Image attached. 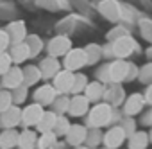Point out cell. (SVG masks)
<instances>
[{
  "label": "cell",
  "mask_w": 152,
  "mask_h": 149,
  "mask_svg": "<svg viewBox=\"0 0 152 149\" xmlns=\"http://www.w3.org/2000/svg\"><path fill=\"white\" fill-rule=\"evenodd\" d=\"M50 106H52V111H54L56 115H63V113H68L70 97H68V95H57Z\"/></svg>",
  "instance_id": "83f0119b"
},
{
  "label": "cell",
  "mask_w": 152,
  "mask_h": 149,
  "mask_svg": "<svg viewBox=\"0 0 152 149\" xmlns=\"http://www.w3.org/2000/svg\"><path fill=\"white\" fill-rule=\"evenodd\" d=\"M72 49V41L66 38V36H54L50 41H48V45H47V52H48V56L50 58H64V54L68 52Z\"/></svg>",
  "instance_id": "8992f818"
},
{
  "label": "cell",
  "mask_w": 152,
  "mask_h": 149,
  "mask_svg": "<svg viewBox=\"0 0 152 149\" xmlns=\"http://www.w3.org/2000/svg\"><path fill=\"white\" fill-rule=\"evenodd\" d=\"M148 142H152V129H150V133H148Z\"/></svg>",
  "instance_id": "ab89813d"
},
{
  "label": "cell",
  "mask_w": 152,
  "mask_h": 149,
  "mask_svg": "<svg viewBox=\"0 0 152 149\" xmlns=\"http://www.w3.org/2000/svg\"><path fill=\"white\" fill-rule=\"evenodd\" d=\"M20 85H23V74H22V68L18 66H11L4 76H2V86L6 90H15L18 88Z\"/></svg>",
  "instance_id": "8fae6325"
},
{
  "label": "cell",
  "mask_w": 152,
  "mask_h": 149,
  "mask_svg": "<svg viewBox=\"0 0 152 149\" xmlns=\"http://www.w3.org/2000/svg\"><path fill=\"white\" fill-rule=\"evenodd\" d=\"M143 99H145V104H150L152 106V85L147 86V90L143 94Z\"/></svg>",
  "instance_id": "f35d334b"
},
{
  "label": "cell",
  "mask_w": 152,
  "mask_h": 149,
  "mask_svg": "<svg viewBox=\"0 0 152 149\" xmlns=\"http://www.w3.org/2000/svg\"><path fill=\"white\" fill-rule=\"evenodd\" d=\"M86 85H88V77L84 76L83 72H77V74H73V85H72V95H79V94H83L84 92V88H86Z\"/></svg>",
  "instance_id": "4316f807"
},
{
  "label": "cell",
  "mask_w": 152,
  "mask_h": 149,
  "mask_svg": "<svg viewBox=\"0 0 152 149\" xmlns=\"http://www.w3.org/2000/svg\"><path fill=\"white\" fill-rule=\"evenodd\" d=\"M138 79L141 83H147V85H152V63L150 65H145L140 68L138 72Z\"/></svg>",
  "instance_id": "d6a6232c"
},
{
  "label": "cell",
  "mask_w": 152,
  "mask_h": 149,
  "mask_svg": "<svg viewBox=\"0 0 152 149\" xmlns=\"http://www.w3.org/2000/svg\"><path fill=\"white\" fill-rule=\"evenodd\" d=\"M56 113L54 111H43V115H41V119L38 120V124H36V128H38V131L43 135V133H50L52 131V128H54V122H56Z\"/></svg>",
  "instance_id": "603a6c76"
},
{
  "label": "cell",
  "mask_w": 152,
  "mask_h": 149,
  "mask_svg": "<svg viewBox=\"0 0 152 149\" xmlns=\"http://www.w3.org/2000/svg\"><path fill=\"white\" fill-rule=\"evenodd\" d=\"M6 32H7V36H9V41H13V45H15V43H22V41H25V38H27V29H25V24H23L22 20L11 22V24L7 25Z\"/></svg>",
  "instance_id": "9a60e30c"
},
{
  "label": "cell",
  "mask_w": 152,
  "mask_h": 149,
  "mask_svg": "<svg viewBox=\"0 0 152 149\" xmlns=\"http://www.w3.org/2000/svg\"><path fill=\"white\" fill-rule=\"evenodd\" d=\"M113 115H115V111L107 103H97L88 111L86 128L88 129H100L102 126H107L109 122H113Z\"/></svg>",
  "instance_id": "6da1fadb"
},
{
  "label": "cell",
  "mask_w": 152,
  "mask_h": 149,
  "mask_svg": "<svg viewBox=\"0 0 152 149\" xmlns=\"http://www.w3.org/2000/svg\"><path fill=\"white\" fill-rule=\"evenodd\" d=\"M70 120L64 117V115H57L56 117V122H54V128H52V133L56 135V136H64L66 135V131L70 129Z\"/></svg>",
  "instance_id": "f1b7e54d"
},
{
  "label": "cell",
  "mask_w": 152,
  "mask_h": 149,
  "mask_svg": "<svg viewBox=\"0 0 152 149\" xmlns=\"http://www.w3.org/2000/svg\"><path fill=\"white\" fill-rule=\"evenodd\" d=\"M56 140H57V136L50 131V133H43L41 135V138H38V147L39 149H52V145L56 144Z\"/></svg>",
  "instance_id": "f546056e"
},
{
  "label": "cell",
  "mask_w": 152,
  "mask_h": 149,
  "mask_svg": "<svg viewBox=\"0 0 152 149\" xmlns=\"http://www.w3.org/2000/svg\"><path fill=\"white\" fill-rule=\"evenodd\" d=\"M43 111H45V108L39 106V104H36V103L25 106V108L22 110V124H23V126H36L38 120L41 119Z\"/></svg>",
  "instance_id": "4fadbf2b"
},
{
  "label": "cell",
  "mask_w": 152,
  "mask_h": 149,
  "mask_svg": "<svg viewBox=\"0 0 152 149\" xmlns=\"http://www.w3.org/2000/svg\"><path fill=\"white\" fill-rule=\"evenodd\" d=\"M120 128L124 129V133H125V136H127V138H129L132 133H136V122L132 120V117H125V119L122 120Z\"/></svg>",
  "instance_id": "e575fe53"
},
{
  "label": "cell",
  "mask_w": 152,
  "mask_h": 149,
  "mask_svg": "<svg viewBox=\"0 0 152 149\" xmlns=\"http://www.w3.org/2000/svg\"><path fill=\"white\" fill-rule=\"evenodd\" d=\"M86 129H88V128H86ZM99 142H102V133H100V129H88L86 144H88V145H91V147H95Z\"/></svg>",
  "instance_id": "836d02e7"
},
{
  "label": "cell",
  "mask_w": 152,
  "mask_h": 149,
  "mask_svg": "<svg viewBox=\"0 0 152 149\" xmlns=\"http://www.w3.org/2000/svg\"><path fill=\"white\" fill-rule=\"evenodd\" d=\"M90 111V101L79 94V95H72L70 97V106H68V115L72 117H83Z\"/></svg>",
  "instance_id": "30bf717a"
},
{
  "label": "cell",
  "mask_w": 152,
  "mask_h": 149,
  "mask_svg": "<svg viewBox=\"0 0 152 149\" xmlns=\"http://www.w3.org/2000/svg\"><path fill=\"white\" fill-rule=\"evenodd\" d=\"M32 97H34V103L36 104H39V106L45 108V106H50L54 103V99L57 97V92L54 90L52 85H41V86H38L34 90Z\"/></svg>",
  "instance_id": "9c48e42d"
},
{
  "label": "cell",
  "mask_w": 152,
  "mask_h": 149,
  "mask_svg": "<svg viewBox=\"0 0 152 149\" xmlns=\"http://www.w3.org/2000/svg\"><path fill=\"white\" fill-rule=\"evenodd\" d=\"M143 106H145L143 95L141 94H131L124 103V115L125 117H134L143 110Z\"/></svg>",
  "instance_id": "5bb4252c"
},
{
  "label": "cell",
  "mask_w": 152,
  "mask_h": 149,
  "mask_svg": "<svg viewBox=\"0 0 152 149\" xmlns=\"http://www.w3.org/2000/svg\"><path fill=\"white\" fill-rule=\"evenodd\" d=\"M125 138L127 136H125V133H124V129L120 126H113V128H109L102 135V142H104V147L106 149H118L124 144Z\"/></svg>",
  "instance_id": "52a82bcc"
},
{
  "label": "cell",
  "mask_w": 152,
  "mask_h": 149,
  "mask_svg": "<svg viewBox=\"0 0 152 149\" xmlns=\"http://www.w3.org/2000/svg\"><path fill=\"white\" fill-rule=\"evenodd\" d=\"M84 52H86L88 65H95V63H99V61H100V58L104 56V54H102V52H104V49H102L100 45H97V43H90V45L84 49Z\"/></svg>",
  "instance_id": "484cf974"
},
{
  "label": "cell",
  "mask_w": 152,
  "mask_h": 149,
  "mask_svg": "<svg viewBox=\"0 0 152 149\" xmlns=\"http://www.w3.org/2000/svg\"><path fill=\"white\" fill-rule=\"evenodd\" d=\"M148 145V133L136 131L129 136V149H147Z\"/></svg>",
  "instance_id": "cb8c5ba5"
},
{
  "label": "cell",
  "mask_w": 152,
  "mask_h": 149,
  "mask_svg": "<svg viewBox=\"0 0 152 149\" xmlns=\"http://www.w3.org/2000/svg\"><path fill=\"white\" fill-rule=\"evenodd\" d=\"M9 56H11V61L15 65H20V63L29 59V49H27V45L23 41L22 43H15L11 47V50H9Z\"/></svg>",
  "instance_id": "ffe728a7"
},
{
  "label": "cell",
  "mask_w": 152,
  "mask_h": 149,
  "mask_svg": "<svg viewBox=\"0 0 152 149\" xmlns=\"http://www.w3.org/2000/svg\"><path fill=\"white\" fill-rule=\"evenodd\" d=\"M9 45H11V41H9L7 32H6V31H0V54H4Z\"/></svg>",
  "instance_id": "8d00e7d4"
},
{
  "label": "cell",
  "mask_w": 152,
  "mask_h": 149,
  "mask_svg": "<svg viewBox=\"0 0 152 149\" xmlns=\"http://www.w3.org/2000/svg\"><path fill=\"white\" fill-rule=\"evenodd\" d=\"M38 68H39V74H41V79H52L56 74L61 70L59 61H57L56 58H50V56L43 58Z\"/></svg>",
  "instance_id": "2e32d148"
},
{
  "label": "cell",
  "mask_w": 152,
  "mask_h": 149,
  "mask_svg": "<svg viewBox=\"0 0 152 149\" xmlns=\"http://www.w3.org/2000/svg\"><path fill=\"white\" fill-rule=\"evenodd\" d=\"M23 43H25L27 49H29V58H36V56L41 52V49H43V41H41L39 36H36V34L27 36Z\"/></svg>",
  "instance_id": "d4e9b609"
},
{
  "label": "cell",
  "mask_w": 152,
  "mask_h": 149,
  "mask_svg": "<svg viewBox=\"0 0 152 149\" xmlns=\"http://www.w3.org/2000/svg\"><path fill=\"white\" fill-rule=\"evenodd\" d=\"M136 49V43L131 36H120L111 43V52L113 56H116V59H124L127 56H131V52Z\"/></svg>",
  "instance_id": "277c9868"
},
{
  "label": "cell",
  "mask_w": 152,
  "mask_h": 149,
  "mask_svg": "<svg viewBox=\"0 0 152 149\" xmlns=\"http://www.w3.org/2000/svg\"><path fill=\"white\" fill-rule=\"evenodd\" d=\"M124 97H125V94H124V88H122L120 85L111 83L109 86H104V97H102V99H106L109 106H118V104H122Z\"/></svg>",
  "instance_id": "e0dca14e"
},
{
  "label": "cell",
  "mask_w": 152,
  "mask_h": 149,
  "mask_svg": "<svg viewBox=\"0 0 152 149\" xmlns=\"http://www.w3.org/2000/svg\"><path fill=\"white\" fill-rule=\"evenodd\" d=\"M27 94H29V88H27L25 85H20L18 88H15V90L11 92V95H13V103H15L16 106H18V104H22V103H25Z\"/></svg>",
  "instance_id": "4dcf8cb0"
},
{
  "label": "cell",
  "mask_w": 152,
  "mask_h": 149,
  "mask_svg": "<svg viewBox=\"0 0 152 149\" xmlns=\"http://www.w3.org/2000/svg\"><path fill=\"white\" fill-rule=\"evenodd\" d=\"M72 85H73V72H70V70L63 68L52 77V86L57 92V95L70 94L72 92Z\"/></svg>",
  "instance_id": "7a4b0ae2"
},
{
  "label": "cell",
  "mask_w": 152,
  "mask_h": 149,
  "mask_svg": "<svg viewBox=\"0 0 152 149\" xmlns=\"http://www.w3.org/2000/svg\"><path fill=\"white\" fill-rule=\"evenodd\" d=\"M20 122H22V110L16 104L9 106L6 111L0 113V124H2L4 129H16Z\"/></svg>",
  "instance_id": "ba28073f"
},
{
  "label": "cell",
  "mask_w": 152,
  "mask_h": 149,
  "mask_svg": "<svg viewBox=\"0 0 152 149\" xmlns=\"http://www.w3.org/2000/svg\"><path fill=\"white\" fill-rule=\"evenodd\" d=\"M9 106H13V95H11L9 90L2 88V90H0V113L6 111Z\"/></svg>",
  "instance_id": "1f68e13d"
},
{
  "label": "cell",
  "mask_w": 152,
  "mask_h": 149,
  "mask_svg": "<svg viewBox=\"0 0 152 149\" xmlns=\"http://www.w3.org/2000/svg\"><path fill=\"white\" fill-rule=\"evenodd\" d=\"M36 144H38V135H36V131H32V129H23V131H20L18 133V147L20 149H34L36 147Z\"/></svg>",
  "instance_id": "d6986e66"
},
{
  "label": "cell",
  "mask_w": 152,
  "mask_h": 149,
  "mask_svg": "<svg viewBox=\"0 0 152 149\" xmlns=\"http://www.w3.org/2000/svg\"><path fill=\"white\" fill-rule=\"evenodd\" d=\"M13 66V61H11V56L7 54V52H4V54H0V77L4 76V74L9 70Z\"/></svg>",
  "instance_id": "d590c367"
},
{
  "label": "cell",
  "mask_w": 152,
  "mask_h": 149,
  "mask_svg": "<svg viewBox=\"0 0 152 149\" xmlns=\"http://www.w3.org/2000/svg\"><path fill=\"white\" fill-rule=\"evenodd\" d=\"M104 86H106V85H102L100 81H91V83L86 85L83 95L90 101V104H91V103L97 104V103H100V99L104 97Z\"/></svg>",
  "instance_id": "ac0fdd59"
},
{
  "label": "cell",
  "mask_w": 152,
  "mask_h": 149,
  "mask_svg": "<svg viewBox=\"0 0 152 149\" xmlns=\"http://www.w3.org/2000/svg\"><path fill=\"white\" fill-rule=\"evenodd\" d=\"M18 144V131L16 129H4L0 133V149H13Z\"/></svg>",
  "instance_id": "44dd1931"
},
{
  "label": "cell",
  "mask_w": 152,
  "mask_h": 149,
  "mask_svg": "<svg viewBox=\"0 0 152 149\" xmlns=\"http://www.w3.org/2000/svg\"><path fill=\"white\" fill-rule=\"evenodd\" d=\"M138 72H140V68H138L136 65L129 63V68H127V76H125V81H132V79H136V77H138Z\"/></svg>",
  "instance_id": "74e56055"
},
{
  "label": "cell",
  "mask_w": 152,
  "mask_h": 149,
  "mask_svg": "<svg viewBox=\"0 0 152 149\" xmlns=\"http://www.w3.org/2000/svg\"><path fill=\"white\" fill-rule=\"evenodd\" d=\"M86 65H88V59H86L84 49H70L64 54V70L75 72V70H79Z\"/></svg>",
  "instance_id": "3957f363"
},
{
  "label": "cell",
  "mask_w": 152,
  "mask_h": 149,
  "mask_svg": "<svg viewBox=\"0 0 152 149\" xmlns=\"http://www.w3.org/2000/svg\"><path fill=\"white\" fill-rule=\"evenodd\" d=\"M97 149H106V147H97Z\"/></svg>",
  "instance_id": "60d3db41"
},
{
  "label": "cell",
  "mask_w": 152,
  "mask_h": 149,
  "mask_svg": "<svg viewBox=\"0 0 152 149\" xmlns=\"http://www.w3.org/2000/svg\"><path fill=\"white\" fill-rule=\"evenodd\" d=\"M150 120H152V111H150Z\"/></svg>",
  "instance_id": "b9f144b4"
},
{
  "label": "cell",
  "mask_w": 152,
  "mask_h": 149,
  "mask_svg": "<svg viewBox=\"0 0 152 149\" xmlns=\"http://www.w3.org/2000/svg\"><path fill=\"white\" fill-rule=\"evenodd\" d=\"M22 74H23V85L29 88V86H34L36 83L41 81V74H39V68L38 66H25L22 68Z\"/></svg>",
  "instance_id": "7402d4cb"
},
{
  "label": "cell",
  "mask_w": 152,
  "mask_h": 149,
  "mask_svg": "<svg viewBox=\"0 0 152 149\" xmlns=\"http://www.w3.org/2000/svg\"><path fill=\"white\" fill-rule=\"evenodd\" d=\"M127 68H129V63L125 59H115L113 63L107 65V77H109V83H115V85H120L125 81V76H127Z\"/></svg>",
  "instance_id": "5b68a950"
},
{
  "label": "cell",
  "mask_w": 152,
  "mask_h": 149,
  "mask_svg": "<svg viewBox=\"0 0 152 149\" xmlns=\"http://www.w3.org/2000/svg\"><path fill=\"white\" fill-rule=\"evenodd\" d=\"M86 135H88V129H86V126L73 124V126H70V129L66 131L64 138H66V142H68L70 145H73V147H79V145H83V144L86 142Z\"/></svg>",
  "instance_id": "7c38bea8"
}]
</instances>
